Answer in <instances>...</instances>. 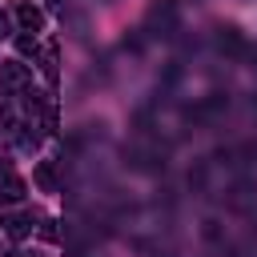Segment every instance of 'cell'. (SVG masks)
I'll return each mask as SVG.
<instances>
[{"instance_id": "30bf717a", "label": "cell", "mask_w": 257, "mask_h": 257, "mask_svg": "<svg viewBox=\"0 0 257 257\" xmlns=\"http://www.w3.org/2000/svg\"><path fill=\"white\" fill-rule=\"evenodd\" d=\"M40 237H44V241H60V221H52V217L40 221Z\"/></svg>"}, {"instance_id": "5b68a950", "label": "cell", "mask_w": 257, "mask_h": 257, "mask_svg": "<svg viewBox=\"0 0 257 257\" xmlns=\"http://www.w3.org/2000/svg\"><path fill=\"white\" fill-rule=\"evenodd\" d=\"M32 221H36V213H12V217H4V229H8V237H28Z\"/></svg>"}, {"instance_id": "7a4b0ae2", "label": "cell", "mask_w": 257, "mask_h": 257, "mask_svg": "<svg viewBox=\"0 0 257 257\" xmlns=\"http://www.w3.org/2000/svg\"><path fill=\"white\" fill-rule=\"evenodd\" d=\"M28 84H32L28 64H20V60H4V64H0V88H4V92H24Z\"/></svg>"}, {"instance_id": "4fadbf2b", "label": "cell", "mask_w": 257, "mask_h": 257, "mask_svg": "<svg viewBox=\"0 0 257 257\" xmlns=\"http://www.w3.org/2000/svg\"><path fill=\"white\" fill-rule=\"evenodd\" d=\"M48 4H56V0H48Z\"/></svg>"}, {"instance_id": "7c38bea8", "label": "cell", "mask_w": 257, "mask_h": 257, "mask_svg": "<svg viewBox=\"0 0 257 257\" xmlns=\"http://www.w3.org/2000/svg\"><path fill=\"white\" fill-rule=\"evenodd\" d=\"M8 36H12V16L0 12V40H8Z\"/></svg>"}, {"instance_id": "3957f363", "label": "cell", "mask_w": 257, "mask_h": 257, "mask_svg": "<svg viewBox=\"0 0 257 257\" xmlns=\"http://www.w3.org/2000/svg\"><path fill=\"white\" fill-rule=\"evenodd\" d=\"M217 48H221V52H229V56L245 52V36H241V28H237V24H225V28H217Z\"/></svg>"}, {"instance_id": "ba28073f", "label": "cell", "mask_w": 257, "mask_h": 257, "mask_svg": "<svg viewBox=\"0 0 257 257\" xmlns=\"http://www.w3.org/2000/svg\"><path fill=\"white\" fill-rule=\"evenodd\" d=\"M20 128H24V133H20V137H16V141H20V149H28V153H32V149H36V145H40V133H32V128H36V124H20Z\"/></svg>"}, {"instance_id": "8fae6325", "label": "cell", "mask_w": 257, "mask_h": 257, "mask_svg": "<svg viewBox=\"0 0 257 257\" xmlns=\"http://www.w3.org/2000/svg\"><path fill=\"white\" fill-rule=\"evenodd\" d=\"M16 48L24 56H36V36H16Z\"/></svg>"}, {"instance_id": "52a82bcc", "label": "cell", "mask_w": 257, "mask_h": 257, "mask_svg": "<svg viewBox=\"0 0 257 257\" xmlns=\"http://www.w3.org/2000/svg\"><path fill=\"white\" fill-rule=\"evenodd\" d=\"M20 197H24V181L8 173V177L0 181V201H20Z\"/></svg>"}, {"instance_id": "277c9868", "label": "cell", "mask_w": 257, "mask_h": 257, "mask_svg": "<svg viewBox=\"0 0 257 257\" xmlns=\"http://www.w3.org/2000/svg\"><path fill=\"white\" fill-rule=\"evenodd\" d=\"M16 24H20L24 32H40L44 16H40V8H32L28 0H20V4H16Z\"/></svg>"}, {"instance_id": "8992f818", "label": "cell", "mask_w": 257, "mask_h": 257, "mask_svg": "<svg viewBox=\"0 0 257 257\" xmlns=\"http://www.w3.org/2000/svg\"><path fill=\"white\" fill-rule=\"evenodd\" d=\"M36 185H40L44 193H56V165H52V161H40V165H36Z\"/></svg>"}, {"instance_id": "6da1fadb", "label": "cell", "mask_w": 257, "mask_h": 257, "mask_svg": "<svg viewBox=\"0 0 257 257\" xmlns=\"http://www.w3.org/2000/svg\"><path fill=\"white\" fill-rule=\"evenodd\" d=\"M145 24L157 36H173L177 32V0H153L149 12H145Z\"/></svg>"}, {"instance_id": "9c48e42d", "label": "cell", "mask_w": 257, "mask_h": 257, "mask_svg": "<svg viewBox=\"0 0 257 257\" xmlns=\"http://www.w3.org/2000/svg\"><path fill=\"white\" fill-rule=\"evenodd\" d=\"M44 76H48V80H56V44H48V48H44Z\"/></svg>"}]
</instances>
